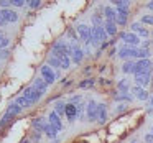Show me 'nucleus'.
I'll use <instances>...</instances> for the list:
<instances>
[{"mask_svg":"<svg viewBox=\"0 0 153 143\" xmlns=\"http://www.w3.org/2000/svg\"><path fill=\"white\" fill-rule=\"evenodd\" d=\"M46 89H48V84H46V81L41 77V79H36L33 82V86H30L27 90H25L23 97L30 102V105H31V104L38 102V100L43 97V94L46 92Z\"/></svg>","mask_w":153,"mask_h":143,"instance_id":"f257e3e1","label":"nucleus"},{"mask_svg":"<svg viewBox=\"0 0 153 143\" xmlns=\"http://www.w3.org/2000/svg\"><path fill=\"white\" fill-rule=\"evenodd\" d=\"M150 56V51L146 48H132V46H122L119 50V58L122 59H128V58H142V59H148Z\"/></svg>","mask_w":153,"mask_h":143,"instance_id":"f03ea898","label":"nucleus"},{"mask_svg":"<svg viewBox=\"0 0 153 143\" xmlns=\"http://www.w3.org/2000/svg\"><path fill=\"white\" fill-rule=\"evenodd\" d=\"M107 40V33L104 27H92V38H91V44H99Z\"/></svg>","mask_w":153,"mask_h":143,"instance_id":"7ed1b4c3","label":"nucleus"},{"mask_svg":"<svg viewBox=\"0 0 153 143\" xmlns=\"http://www.w3.org/2000/svg\"><path fill=\"white\" fill-rule=\"evenodd\" d=\"M76 31H77V36L81 38V40L84 41L86 44H91V38H92V28H89L87 25H77V28H76Z\"/></svg>","mask_w":153,"mask_h":143,"instance_id":"20e7f679","label":"nucleus"},{"mask_svg":"<svg viewBox=\"0 0 153 143\" xmlns=\"http://www.w3.org/2000/svg\"><path fill=\"white\" fill-rule=\"evenodd\" d=\"M69 50H71V59H73V63L79 64L81 61H82V58H84V51L81 50V46L76 43V41H71Z\"/></svg>","mask_w":153,"mask_h":143,"instance_id":"39448f33","label":"nucleus"},{"mask_svg":"<svg viewBox=\"0 0 153 143\" xmlns=\"http://www.w3.org/2000/svg\"><path fill=\"white\" fill-rule=\"evenodd\" d=\"M120 38H122V41L127 44V46L137 48L140 44V36H137V35L132 33V31H123V33L120 35Z\"/></svg>","mask_w":153,"mask_h":143,"instance_id":"423d86ee","label":"nucleus"},{"mask_svg":"<svg viewBox=\"0 0 153 143\" xmlns=\"http://www.w3.org/2000/svg\"><path fill=\"white\" fill-rule=\"evenodd\" d=\"M97 109H99V104L96 100L91 99L86 105V112H87V120L89 122H96L97 120Z\"/></svg>","mask_w":153,"mask_h":143,"instance_id":"0eeeda50","label":"nucleus"},{"mask_svg":"<svg viewBox=\"0 0 153 143\" xmlns=\"http://www.w3.org/2000/svg\"><path fill=\"white\" fill-rule=\"evenodd\" d=\"M152 69V63H150V59H140L135 63V71H133V74L135 76H138V74H143L146 73V71Z\"/></svg>","mask_w":153,"mask_h":143,"instance_id":"6e6552de","label":"nucleus"},{"mask_svg":"<svg viewBox=\"0 0 153 143\" xmlns=\"http://www.w3.org/2000/svg\"><path fill=\"white\" fill-rule=\"evenodd\" d=\"M150 82H152V73H150V71L135 76V86H140V87H143V89H145Z\"/></svg>","mask_w":153,"mask_h":143,"instance_id":"1a4fd4ad","label":"nucleus"},{"mask_svg":"<svg viewBox=\"0 0 153 143\" xmlns=\"http://www.w3.org/2000/svg\"><path fill=\"white\" fill-rule=\"evenodd\" d=\"M41 77H43V79L46 81V84H53V82H54V79H56V74L53 73L51 66L45 64V66H41Z\"/></svg>","mask_w":153,"mask_h":143,"instance_id":"9d476101","label":"nucleus"},{"mask_svg":"<svg viewBox=\"0 0 153 143\" xmlns=\"http://www.w3.org/2000/svg\"><path fill=\"white\" fill-rule=\"evenodd\" d=\"M53 54H59V56H71L69 44H66V43H61V41H58V43L53 46Z\"/></svg>","mask_w":153,"mask_h":143,"instance_id":"9b49d317","label":"nucleus"},{"mask_svg":"<svg viewBox=\"0 0 153 143\" xmlns=\"http://www.w3.org/2000/svg\"><path fill=\"white\" fill-rule=\"evenodd\" d=\"M130 28H132V33H135L137 36H143V38H146V36L150 35V31L146 30V28L143 27V25L140 23V21H133Z\"/></svg>","mask_w":153,"mask_h":143,"instance_id":"f8f14e48","label":"nucleus"},{"mask_svg":"<svg viewBox=\"0 0 153 143\" xmlns=\"http://www.w3.org/2000/svg\"><path fill=\"white\" fill-rule=\"evenodd\" d=\"M48 122H50L51 125L58 130V132H59V130H63V122H61L59 115H58L54 110H51V112H50V115H48Z\"/></svg>","mask_w":153,"mask_h":143,"instance_id":"ddd939ff","label":"nucleus"},{"mask_svg":"<svg viewBox=\"0 0 153 143\" xmlns=\"http://www.w3.org/2000/svg\"><path fill=\"white\" fill-rule=\"evenodd\" d=\"M2 15H4L5 23H15V21H18V13L15 10H10V8L2 10Z\"/></svg>","mask_w":153,"mask_h":143,"instance_id":"4468645a","label":"nucleus"},{"mask_svg":"<svg viewBox=\"0 0 153 143\" xmlns=\"http://www.w3.org/2000/svg\"><path fill=\"white\" fill-rule=\"evenodd\" d=\"M64 115H66V119L69 120V122H73V120H76L77 117V107L74 105V104H66V112H64Z\"/></svg>","mask_w":153,"mask_h":143,"instance_id":"2eb2a0df","label":"nucleus"},{"mask_svg":"<svg viewBox=\"0 0 153 143\" xmlns=\"http://www.w3.org/2000/svg\"><path fill=\"white\" fill-rule=\"evenodd\" d=\"M132 94H135V97L138 100H148V92H146V89H143V87L140 86H133L132 87Z\"/></svg>","mask_w":153,"mask_h":143,"instance_id":"dca6fc26","label":"nucleus"},{"mask_svg":"<svg viewBox=\"0 0 153 143\" xmlns=\"http://www.w3.org/2000/svg\"><path fill=\"white\" fill-rule=\"evenodd\" d=\"M104 17H105V21H112V23H117V10H114L112 7H104Z\"/></svg>","mask_w":153,"mask_h":143,"instance_id":"f3484780","label":"nucleus"},{"mask_svg":"<svg viewBox=\"0 0 153 143\" xmlns=\"http://www.w3.org/2000/svg\"><path fill=\"white\" fill-rule=\"evenodd\" d=\"M105 120H107V107H105V104H99V109H97V122L105 123Z\"/></svg>","mask_w":153,"mask_h":143,"instance_id":"a211bd4d","label":"nucleus"},{"mask_svg":"<svg viewBox=\"0 0 153 143\" xmlns=\"http://www.w3.org/2000/svg\"><path fill=\"white\" fill-rule=\"evenodd\" d=\"M127 18H128V10H122V8H117V25H125Z\"/></svg>","mask_w":153,"mask_h":143,"instance_id":"6ab92c4d","label":"nucleus"},{"mask_svg":"<svg viewBox=\"0 0 153 143\" xmlns=\"http://www.w3.org/2000/svg\"><path fill=\"white\" fill-rule=\"evenodd\" d=\"M48 125V122L45 119H33V127H35V130L36 132H45V127Z\"/></svg>","mask_w":153,"mask_h":143,"instance_id":"aec40b11","label":"nucleus"},{"mask_svg":"<svg viewBox=\"0 0 153 143\" xmlns=\"http://www.w3.org/2000/svg\"><path fill=\"white\" fill-rule=\"evenodd\" d=\"M104 28H105L107 36H114L117 33V23H112V21H105L104 23Z\"/></svg>","mask_w":153,"mask_h":143,"instance_id":"412c9836","label":"nucleus"},{"mask_svg":"<svg viewBox=\"0 0 153 143\" xmlns=\"http://www.w3.org/2000/svg\"><path fill=\"white\" fill-rule=\"evenodd\" d=\"M43 133H46V135H48V138H51V140H54V138L58 136V130L54 128V127L51 125L50 122H48V125L45 127V132H43Z\"/></svg>","mask_w":153,"mask_h":143,"instance_id":"4be33fe9","label":"nucleus"},{"mask_svg":"<svg viewBox=\"0 0 153 143\" xmlns=\"http://www.w3.org/2000/svg\"><path fill=\"white\" fill-rule=\"evenodd\" d=\"M48 66H53V67H61V69H63V66H61V61L58 59V58L54 56L53 53H51L50 56H48Z\"/></svg>","mask_w":153,"mask_h":143,"instance_id":"5701e85b","label":"nucleus"},{"mask_svg":"<svg viewBox=\"0 0 153 143\" xmlns=\"http://www.w3.org/2000/svg\"><path fill=\"white\" fill-rule=\"evenodd\" d=\"M54 112H56L58 115H63V113L66 112V104H64L63 100H58V102L54 104Z\"/></svg>","mask_w":153,"mask_h":143,"instance_id":"b1692460","label":"nucleus"},{"mask_svg":"<svg viewBox=\"0 0 153 143\" xmlns=\"http://www.w3.org/2000/svg\"><path fill=\"white\" fill-rule=\"evenodd\" d=\"M112 4L115 5L117 8H122V10H128V5H130V2H127V0H114Z\"/></svg>","mask_w":153,"mask_h":143,"instance_id":"393cba45","label":"nucleus"},{"mask_svg":"<svg viewBox=\"0 0 153 143\" xmlns=\"http://www.w3.org/2000/svg\"><path fill=\"white\" fill-rule=\"evenodd\" d=\"M122 71L123 73H133V71H135V63H133V61H127L122 66Z\"/></svg>","mask_w":153,"mask_h":143,"instance_id":"a878e982","label":"nucleus"},{"mask_svg":"<svg viewBox=\"0 0 153 143\" xmlns=\"http://www.w3.org/2000/svg\"><path fill=\"white\" fill-rule=\"evenodd\" d=\"M92 23H94V27H104L105 21H102V17L99 13H96V15H92Z\"/></svg>","mask_w":153,"mask_h":143,"instance_id":"bb28decb","label":"nucleus"},{"mask_svg":"<svg viewBox=\"0 0 153 143\" xmlns=\"http://www.w3.org/2000/svg\"><path fill=\"white\" fill-rule=\"evenodd\" d=\"M117 87H119L120 92H128V82H127V79H122L117 84Z\"/></svg>","mask_w":153,"mask_h":143,"instance_id":"cd10ccee","label":"nucleus"},{"mask_svg":"<svg viewBox=\"0 0 153 143\" xmlns=\"http://www.w3.org/2000/svg\"><path fill=\"white\" fill-rule=\"evenodd\" d=\"M94 86V79H86L82 82H79V87L81 89H89V87Z\"/></svg>","mask_w":153,"mask_h":143,"instance_id":"c85d7f7f","label":"nucleus"},{"mask_svg":"<svg viewBox=\"0 0 153 143\" xmlns=\"http://www.w3.org/2000/svg\"><path fill=\"white\" fill-rule=\"evenodd\" d=\"M115 100H132V96H128V92H120L115 96Z\"/></svg>","mask_w":153,"mask_h":143,"instance_id":"c756f323","label":"nucleus"},{"mask_svg":"<svg viewBox=\"0 0 153 143\" xmlns=\"http://www.w3.org/2000/svg\"><path fill=\"white\" fill-rule=\"evenodd\" d=\"M8 43H10V40H8L7 36H4V35L0 33V48H5V46H8Z\"/></svg>","mask_w":153,"mask_h":143,"instance_id":"7c9ffc66","label":"nucleus"},{"mask_svg":"<svg viewBox=\"0 0 153 143\" xmlns=\"http://www.w3.org/2000/svg\"><path fill=\"white\" fill-rule=\"evenodd\" d=\"M142 23L153 25V15H143V17H142Z\"/></svg>","mask_w":153,"mask_h":143,"instance_id":"2f4dec72","label":"nucleus"},{"mask_svg":"<svg viewBox=\"0 0 153 143\" xmlns=\"http://www.w3.org/2000/svg\"><path fill=\"white\" fill-rule=\"evenodd\" d=\"M8 7H12V0H2V2H0V8L7 10Z\"/></svg>","mask_w":153,"mask_h":143,"instance_id":"473e14b6","label":"nucleus"},{"mask_svg":"<svg viewBox=\"0 0 153 143\" xmlns=\"http://www.w3.org/2000/svg\"><path fill=\"white\" fill-rule=\"evenodd\" d=\"M40 5H41V2H40V0H31L30 4H28V7H30V8H38Z\"/></svg>","mask_w":153,"mask_h":143,"instance_id":"72a5a7b5","label":"nucleus"},{"mask_svg":"<svg viewBox=\"0 0 153 143\" xmlns=\"http://www.w3.org/2000/svg\"><path fill=\"white\" fill-rule=\"evenodd\" d=\"M25 0H12V7H23Z\"/></svg>","mask_w":153,"mask_h":143,"instance_id":"f704fd0d","label":"nucleus"},{"mask_svg":"<svg viewBox=\"0 0 153 143\" xmlns=\"http://www.w3.org/2000/svg\"><path fill=\"white\" fill-rule=\"evenodd\" d=\"M145 143H153V133H146L145 135Z\"/></svg>","mask_w":153,"mask_h":143,"instance_id":"c9c22d12","label":"nucleus"},{"mask_svg":"<svg viewBox=\"0 0 153 143\" xmlns=\"http://www.w3.org/2000/svg\"><path fill=\"white\" fill-rule=\"evenodd\" d=\"M125 104H120V105H117V112H123V110H125Z\"/></svg>","mask_w":153,"mask_h":143,"instance_id":"e433bc0d","label":"nucleus"},{"mask_svg":"<svg viewBox=\"0 0 153 143\" xmlns=\"http://www.w3.org/2000/svg\"><path fill=\"white\" fill-rule=\"evenodd\" d=\"M4 25H7V23H5V20H4V15H2V10H0V27H4Z\"/></svg>","mask_w":153,"mask_h":143,"instance_id":"4c0bfd02","label":"nucleus"},{"mask_svg":"<svg viewBox=\"0 0 153 143\" xmlns=\"http://www.w3.org/2000/svg\"><path fill=\"white\" fill-rule=\"evenodd\" d=\"M7 54H8L7 51H0V56H7Z\"/></svg>","mask_w":153,"mask_h":143,"instance_id":"58836bf2","label":"nucleus"},{"mask_svg":"<svg viewBox=\"0 0 153 143\" xmlns=\"http://www.w3.org/2000/svg\"><path fill=\"white\" fill-rule=\"evenodd\" d=\"M150 104H152V109H153V96L150 97Z\"/></svg>","mask_w":153,"mask_h":143,"instance_id":"ea45409f","label":"nucleus"},{"mask_svg":"<svg viewBox=\"0 0 153 143\" xmlns=\"http://www.w3.org/2000/svg\"><path fill=\"white\" fill-rule=\"evenodd\" d=\"M22 143H28V140H23V142H22Z\"/></svg>","mask_w":153,"mask_h":143,"instance_id":"a19ab883","label":"nucleus"},{"mask_svg":"<svg viewBox=\"0 0 153 143\" xmlns=\"http://www.w3.org/2000/svg\"><path fill=\"white\" fill-rule=\"evenodd\" d=\"M152 133H153V127H152Z\"/></svg>","mask_w":153,"mask_h":143,"instance_id":"79ce46f5","label":"nucleus"}]
</instances>
